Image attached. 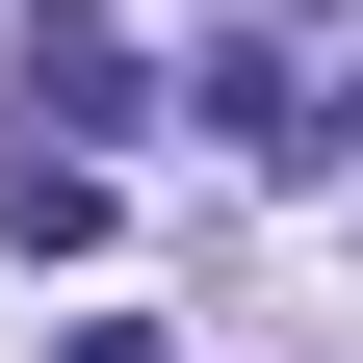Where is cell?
Returning a JSON list of instances; mask_svg holds the SVG:
<instances>
[{
	"label": "cell",
	"mask_w": 363,
	"mask_h": 363,
	"mask_svg": "<svg viewBox=\"0 0 363 363\" xmlns=\"http://www.w3.org/2000/svg\"><path fill=\"white\" fill-rule=\"evenodd\" d=\"M0 104H26V156H78V130H130V0H52Z\"/></svg>",
	"instance_id": "1"
},
{
	"label": "cell",
	"mask_w": 363,
	"mask_h": 363,
	"mask_svg": "<svg viewBox=\"0 0 363 363\" xmlns=\"http://www.w3.org/2000/svg\"><path fill=\"white\" fill-rule=\"evenodd\" d=\"M208 156H234V182H311V156H337V104H311V78L234 26V52H208Z\"/></svg>",
	"instance_id": "2"
}]
</instances>
